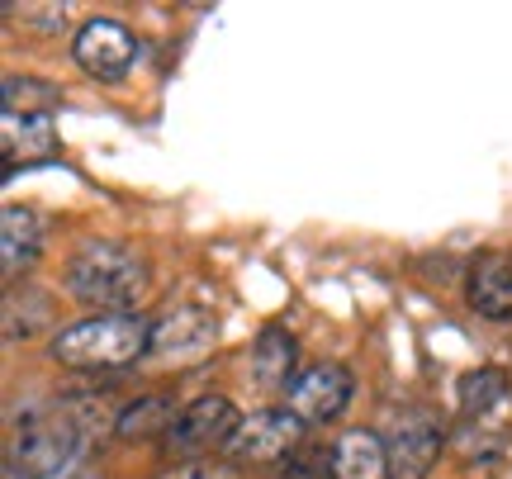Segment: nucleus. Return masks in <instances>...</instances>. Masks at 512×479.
<instances>
[{
    "label": "nucleus",
    "instance_id": "1",
    "mask_svg": "<svg viewBox=\"0 0 512 479\" xmlns=\"http://www.w3.org/2000/svg\"><path fill=\"white\" fill-rule=\"evenodd\" d=\"M105 432H119V413L105 408V399H57V404H43L34 413H24L15 427V442H10V461L24 479H57L67 475V465L81 456V446L105 437Z\"/></svg>",
    "mask_w": 512,
    "mask_h": 479
},
{
    "label": "nucleus",
    "instance_id": "2",
    "mask_svg": "<svg viewBox=\"0 0 512 479\" xmlns=\"http://www.w3.org/2000/svg\"><path fill=\"white\" fill-rule=\"evenodd\" d=\"M152 285V266L128 242H86L67 261V290L72 299L91 304L100 314H128Z\"/></svg>",
    "mask_w": 512,
    "mask_h": 479
},
{
    "label": "nucleus",
    "instance_id": "3",
    "mask_svg": "<svg viewBox=\"0 0 512 479\" xmlns=\"http://www.w3.org/2000/svg\"><path fill=\"white\" fill-rule=\"evenodd\" d=\"M48 351L67 370H124L152 351V323L138 314H91L57 328Z\"/></svg>",
    "mask_w": 512,
    "mask_h": 479
},
{
    "label": "nucleus",
    "instance_id": "4",
    "mask_svg": "<svg viewBox=\"0 0 512 479\" xmlns=\"http://www.w3.org/2000/svg\"><path fill=\"white\" fill-rule=\"evenodd\" d=\"M512 423V375L498 366H479L456 385V446L465 461H494L503 451V432Z\"/></svg>",
    "mask_w": 512,
    "mask_h": 479
},
{
    "label": "nucleus",
    "instance_id": "5",
    "mask_svg": "<svg viewBox=\"0 0 512 479\" xmlns=\"http://www.w3.org/2000/svg\"><path fill=\"white\" fill-rule=\"evenodd\" d=\"M238 408L228 394H200L195 404L181 408L176 427L162 437V446L171 456H185V461H200L204 451H223L228 437L238 432Z\"/></svg>",
    "mask_w": 512,
    "mask_h": 479
},
{
    "label": "nucleus",
    "instance_id": "6",
    "mask_svg": "<svg viewBox=\"0 0 512 479\" xmlns=\"http://www.w3.org/2000/svg\"><path fill=\"white\" fill-rule=\"evenodd\" d=\"M304 446V423L290 408H256L252 418H242L238 432L228 437L223 456L238 465H261V461H290Z\"/></svg>",
    "mask_w": 512,
    "mask_h": 479
},
{
    "label": "nucleus",
    "instance_id": "7",
    "mask_svg": "<svg viewBox=\"0 0 512 479\" xmlns=\"http://www.w3.org/2000/svg\"><path fill=\"white\" fill-rule=\"evenodd\" d=\"M351 394H356L351 370L337 366V361H318V366L299 370V380L285 389V408H290L304 427H328L347 413Z\"/></svg>",
    "mask_w": 512,
    "mask_h": 479
},
{
    "label": "nucleus",
    "instance_id": "8",
    "mask_svg": "<svg viewBox=\"0 0 512 479\" xmlns=\"http://www.w3.org/2000/svg\"><path fill=\"white\" fill-rule=\"evenodd\" d=\"M72 62L91 76V81H124V76L133 72V62H138V43H133V34H128L119 19L95 15L76 29Z\"/></svg>",
    "mask_w": 512,
    "mask_h": 479
},
{
    "label": "nucleus",
    "instance_id": "9",
    "mask_svg": "<svg viewBox=\"0 0 512 479\" xmlns=\"http://www.w3.org/2000/svg\"><path fill=\"white\" fill-rule=\"evenodd\" d=\"M441 446H446V432L427 413H408L384 442V479H427Z\"/></svg>",
    "mask_w": 512,
    "mask_h": 479
},
{
    "label": "nucleus",
    "instance_id": "10",
    "mask_svg": "<svg viewBox=\"0 0 512 479\" xmlns=\"http://www.w3.org/2000/svg\"><path fill=\"white\" fill-rule=\"evenodd\" d=\"M214 342H219V323H214V314H204V309H171L166 318L152 323V356L200 361Z\"/></svg>",
    "mask_w": 512,
    "mask_h": 479
},
{
    "label": "nucleus",
    "instance_id": "11",
    "mask_svg": "<svg viewBox=\"0 0 512 479\" xmlns=\"http://www.w3.org/2000/svg\"><path fill=\"white\" fill-rule=\"evenodd\" d=\"M470 309L494 323H512V252H479L465 276Z\"/></svg>",
    "mask_w": 512,
    "mask_h": 479
},
{
    "label": "nucleus",
    "instance_id": "12",
    "mask_svg": "<svg viewBox=\"0 0 512 479\" xmlns=\"http://www.w3.org/2000/svg\"><path fill=\"white\" fill-rule=\"evenodd\" d=\"M299 347L285 328H266L247 351V380L256 389H290L299 380Z\"/></svg>",
    "mask_w": 512,
    "mask_h": 479
},
{
    "label": "nucleus",
    "instance_id": "13",
    "mask_svg": "<svg viewBox=\"0 0 512 479\" xmlns=\"http://www.w3.org/2000/svg\"><path fill=\"white\" fill-rule=\"evenodd\" d=\"M0 148H5V166L19 162H38L57 148V129L53 114H10L0 119Z\"/></svg>",
    "mask_w": 512,
    "mask_h": 479
},
{
    "label": "nucleus",
    "instance_id": "14",
    "mask_svg": "<svg viewBox=\"0 0 512 479\" xmlns=\"http://www.w3.org/2000/svg\"><path fill=\"white\" fill-rule=\"evenodd\" d=\"M38 247H43V223H38L34 209L24 204H10L0 214V252H5V280H15L19 271H29L38 261Z\"/></svg>",
    "mask_w": 512,
    "mask_h": 479
},
{
    "label": "nucleus",
    "instance_id": "15",
    "mask_svg": "<svg viewBox=\"0 0 512 479\" xmlns=\"http://www.w3.org/2000/svg\"><path fill=\"white\" fill-rule=\"evenodd\" d=\"M384 475V442L370 427H351L332 442V479H380Z\"/></svg>",
    "mask_w": 512,
    "mask_h": 479
},
{
    "label": "nucleus",
    "instance_id": "16",
    "mask_svg": "<svg viewBox=\"0 0 512 479\" xmlns=\"http://www.w3.org/2000/svg\"><path fill=\"white\" fill-rule=\"evenodd\" d=\"M176 399L171 394H147V399H138V404H128L124 413H119V437H166L171 427H176Z\"/></svg>",
    "mask_w": 512,
    "mask_h": 479
},
{
    "label": "nucleus",
    "instance_id": "17",
    "mask_svg": "<svg viewBox=\"0 0 512 479\" xmlns=\"http://www.w3.org/2000/svg\"><path fill=\"white\" fill-rule=\"evenodd\" d=\"M53 323V299L34 290V285H24V290H10L5 295V337L19 342V337H34L38 328H48Z\"/></svg>",
    "mask_w": 512,
    "mask_h": 479
},
{
    "label": "nucleus",
    "instance_id": "18",
    "mask_svg": "<svg viewBox=\"0 0 512 479\" xmlns=\"http://www.w3.org/2000/svg\"><path fill=\"white\" fill-rule=\"evenodd\" d=\"M62 100L53 81L38 76H5V110L10 114H53V105Z\"/></svg>",
    "mask_w": 512,
    "mask_h": 479
},
{
    "label": "nucleus",
    "instance_id": "19",
    "mask_svg": "<svg viewBox=\"0 0 512 479\" xmlns=\"http://www.w3.org/2000/svg\"><path fill=\"white\" fill-rule=\"evenodd\" d=\"M157 479H233V470H228V465H214V461H185Z\"/></svg>",
    "mask_w": 512,
    "mask_h": 479
}]
</instances>
